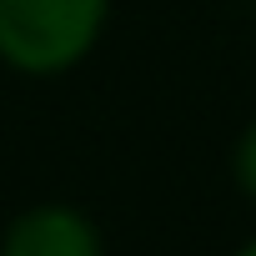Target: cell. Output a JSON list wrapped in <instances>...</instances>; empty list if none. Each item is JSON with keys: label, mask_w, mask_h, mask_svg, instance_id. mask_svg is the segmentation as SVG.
Wrapping results in <instances>:
<instances>
[{"label": "cell", "mask_w": 256, "mask_h": 256, "mask_svg": "<svg viewBox=\"0 0 256 256\" xmlns=\"http://www.w3.org/2000/svg\"><path fill=\"white\" fill-rule=\"evenodd\" d=\"M110 16V0H0V60L20 76L80 66Z\"/></svg>", "instance_id": "6da1fadb"}, {"label": "cell", "mask_w": 256, "mask_h": 256, "mask_svg": "<svg viewBox=\"0 0 256 256\" xmlns=\"http://www.w3.org/2000/svg\"><path fill=\"white\" fill-rule=\"evenodd\" d=\"M231 181L241 186L246 201H256V120L246 126V131L236 136V146H231Z\"/></svg>", "instance_id": "3957f363"}, {"label": "cell", "mask_w": 256, "mask_h": 256, "mask_svg": "<svg viewBox=\"0 0 256 256\" xmlns=\"http://www.w3.org/2000/svg\"><path fill=\"white\" fill-rule=\"evenodd\" d=\"M0 256H106L100 231L86 211L76 206H30L6 226V241H0Z\"/></svg>", "instance_id": "7a4b0ae2"}, {"label": "cell", "mask_w": 256, "mask_h": 256, "mask_svg": "<svg viewBox=\"0 0 256 256\" xmlns=\"http://www.w3.org/2000/svg\"><path fill=\"white\" fill-rule=\"evenodd\" d=\"M231 256H256V236H251V241H246V246H236V251H231Z\"/></svg>", "instance_id": "277c9868"}]
</instances>
